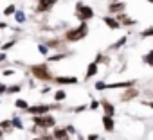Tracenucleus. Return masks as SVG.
I'll list each match as a JSON object with an SVG mask.
<instances>
[{"label":"nucleus","mask_w":153,"mask_h":140,"mask_svg":"<svg viewBox=\"0 0 153 140\" xmlns=\"http://www.w3.org/2000/svg\"><path fill=\"white\" fill-rule=\"evenodd\" d=\"M87 34H88V25H87V22H81L79 27L67 31V34L63 38H65V41H79V40L87 38Z\"/></svg>","instance_id":"f257e3e1"},{"label":"nucleus","mask_w":153,"mask_h":140,"mask_svg":"<svg viewBox=\"0 0 153 140\" xmlns=\"http://www.w3.org/2000/svg\"><path fill=\"white\" fill-rule=\"evenodd\" d=\"M76 16L79 18V22H87V20L94 18V9L90 6H85V4L78 2V6H76Z\"/></svg>","instance_id":"f03ea898"},{"label":"nucleus","mask_w":153,"mask_h":140,"mask_svg":"<svg viewBox=\"0 0 153 140\" xmlns=\"http://www.w3.org/2000/svg\"><path fill=\"white\" fill-rule=\"evenodd\" d=\"M31 72L34 74V77H38L40 81H49L52 79L51 72H49V66L47 65H33L31 66Z\"/></svg>","instance_id":"7ed1b4c3"},{"label":"nucleus","mask_w":153,"mask_h":140,"mask_svg":"<svg viewBox=\"0 0 153 140\" xmlns=\"http://www.w3.org/2000/svg\"><path fill=\"white\" fill-rule=\"evenodd\" d=\"M33 122L38 126V127H52L54 126V117L51 115H33Z\"/></svg>","instance_id":"20e7f679"},{"label":"nucleus","mask_w":153,"mask_h":140,"mask_svg":"<svg viewBox=\"0 0 153 140\" xmlns=\"http://www.w3.org/2000/svg\"><path fill=\"white\" fill-rule=\"evenodd\" d=\"M52 108H56V106H51V104H38V106H31V108H27L25 111L27 113H31V115H45L49 110H52Z\"/></svg>","instance_id":"39448f33"},{"label":"nucleus","mask_w":153,"mask_h":140,"mask_svg":"<svg viewBox=\"0 0 153 140\" xmlns=\"http://www.w3.org/2000/svg\"><path fill=\"white\" fill-rule=\"evenodd\" d=\"M56 2H58V0H40L36 11H38V13H47V11L52 9V6H54Z\"/></svg>","instance_id":"423d86ee"},{"label":"nucleus","mask_w":153,"mask_h":140,"mask_svg":"<svg viewBox=\"0 0 153 140\" xmlns=\"http://www.w3.org/2000/svg\"><path fill=\"white\" fill-rule=\"evenodd\" d=\"M124 9H126V4H123V2H117V0H115V2H112V4L108 6V13H110V15L123 13Z\"/></svg>","instance_id":"0eeeda50"},{"label":"nucleus","mask_w":153,"mask_h":140,"mask_svg":"<svg viewBox=\"0 0 153 140\" xmlns=\"http://www.w3.org/2000/svg\"><path fill=\"white\" fill-rule=\"evenodd\" d=\"M58 85H76V83H78V77H67V76H58L56 79H54Z\"/></svg>","instance_id":"6e6552de"},{"label":"nucleus","mask_w":153,"mask_h":140,"mask_svg":"<svg viewBox=\"0 0 153 140\" xmlns=\"http://www.w3.org/2000/svg\"><path fill=\"white\" fill-rule=\"evenodd\" d=\"M103 126H105L106 131H114V127H115V120H114L110 115H105V117H103Z\"/></svg>","instance_id":"1a4fd4ad"},{"label":"nucleus","mask_w":153,"mask_h":140,"mask_svg":"<svg viewBox=\"0 0 153 140\" xmlns=\"http://www.w3.org/2000/svg\"><path fill=\"white\" fill-rule=\"evenodd\" d=\"M115 18L119 20V24L123 22L124 25H133V24H135V20H133V18H128V16L124 15V11H123V13H117V15H115Z\"/></svg>","instance_id":"9d476101"},{"label":"nucleus","mask_w":153,"mask_h":140,"mask_svg":"<svg viewBox=\"0 0 153 140\" xmlns=\"http://www.w3.org/2000/svg\"><path fill=\"white\" fill-rule=\"evenodd\" d=\"M103 22L108 25V29H119V27H121L119 20H117V18H112V16H106V18H103Z\"/></svg>","instance_id":"9b49d317"},{"label":"nucleus","mask_w":153,"mask_h":140,"mask_svg":"<svg viewBox=\"0 0 153 140\" xmlns=\"http://www.w3.org/2000/svg\"><path fill=\"white\" fill-rule=\"evenodd\" d=\"M101 106H103V110H105V113H106V115H110V117H114V115H115V108H114V104H112V102H108V101H101Z\"/></svg>","instance_id":"f8f14e48"},{"label":"nucleus","mask_w":153,"mask_h":140,"mask_svg":"<svg viewBox=\"0 0 153 140\" xmlns=\"http://www.w3.org/2000/svg\"><path fill=\"white\" fill-rule=\"evenodd\" d=\"M135 81H123V83H112V85H106V88H130L133 86Z\"/></svg>","instance_id":"ddd939ff"},{"label":"nucleus","mask_w":153,"mask_h":140,"mask_svg":"<svg viewBox=\"0 0 153 140\" xmlns=\"http://www.w3.org/2000/svg\"><path fill=\"white\" fill-rule=\"evenodd\" d=\"M54 138H58V140H68V131L61 129V127H56L54 129Z\"/></svg>","instance_id":"4468645a"},{"label":"nucleus","mask_w":153,"mask_h":140,"mask_svg":"<svg viewBox=\"0 0 153 140\" xmlns=\"http://www.w3.org/2000/svg\"><path fill=\"white\" fill-rule=\"evenodd\" d=\"M97 66H99V65H97V61H94V63H90V65H88V70H87V74H85V77H87V79H88V77H94V76L97 74Z\"/></svg>","instance_id":"2eb2a0df"},{"label":"nucleus","mask_w":153,"mask_h":140,"mask_svg":"<svg viewBox=\"0 0 153 140\" xmlns=\"http://www.w3.org/2000/svg\"><path fill=\"white\" fill-rule=\"evenodd\" d=\"M137 95H139V92H137V90H133V88H131V90H126V92L123 94V101H128V99H135Z\"/></svg>","instance_id":"dca6fc26"},{"label":"nucleus","mask_w":153,"mask_h":140,"mask_svg":"<svg viewBox=\"0 0 153 140\" xmlns=\"http://www.w3.org/2000/svg\"><path fill=\"white\" fill-rule=\"evenodd\" d=\"M0 127H2L4 131H11L13 129V122L11 120H2V122H0Z\"/></svg>","instance_id":"f3484780"},{"label":"nucleus","mask_w":153,"mask_h":140,"mask_svg":"<svg viewBox=\"0 0 153 140\" xmlns=\"http://www.w3.org/2000/svg\"><path fill=\"white\" fill-rule=\"evenodd\" d=\"M15 18H16V22H18V24H24V22H25V15H24L22 11H18V9L15 11Z\"/></svg>","instance_id":"a211bd4d"},{"label":"nucleus","mask_w":153,"mask_h":140,"mask_svg":"<svg viewBox=\"0 0 153 140\" xmlns=\"http://www.w3.org/2000/svg\"><path fill=\"white\" fill-rule=\"evenodd\" d=\"M144 63L149 65V66H153V50H149V52L144 56Z\"/></svg>","instance_id":"6ab92c4d"},{"label":"nucleus","mask_w":153,"mask_h":140,"mask_svg":"<svg viewBox=\"0 0 153 140\" xmlns=\"http://www.w3.org/2000/svg\"><path fill=\"white\" fill-rule=\"evenodd\" d=\"M65 97H67V94H65L63 90H58V92L54 94V99H56V102H59V101H63Z\"/></svg>","instance_id":"aec40b11"},{"label":"nucleus","mask_w":153,"mask_h":140,"mask_svg":"<svg viewBox=\"0 0 153 140\" xmlns=\"http://www.w3.org/2000/svg\"><path fill=\"white\" fill-rule=\"evenodd\" d=\"M15 106H16V108H20V110H27V108H29V104H27L24 99H18V101L15 102Z\"/></svg>","instance_id":"412c9836"},{"label":"nucleus","mask_w":153,"mask_h":140,"mask_svg":"<svg viewBox=\"0 0 153 140\" xmlns=\"http://www.w3.org/2000/svg\"><path fill=\"white\" fill-rule=\"evenodd\" d=\"M15 11H16V7L11 4V6H7V7L4 9V15H6V16H11V15H15Z\"/></svg>","instance_id":"4be33fe9"},{"label":"nucleus","mask_w":153,"mask_h":140,"mask_svg":"<svg viewBox=\"0 0 153 140\" xmlns=\"http://www.w3.org/2000/svg\"><path fill=\"white\" fill-rule=\"evenodd\" d=\"M11 122H13V127H16V129H24V124H22V120H20L18 117H15Z\"/></svg>","instance_id":"5701e85b"},{"label":"nucleus","mask_w":153,"mask_h":140,"mask_svg":"<svg viewBox=\"0 0 153 140\" xmlns=\"http://www.w3.org/2000/svg\"><path fill=\"white\" fill-rule=\"evenodd\" d=\"M140 36H142V38H149V36H153V27H149V29L142 31V32H140Z\"/></svg>","instance_id":"b1692460"},{"label":"nucleus","mask_w":153,"mask_h":140,"mask_svg":"<svg viewBox=\"0 0 153 140\" xmlns=\"http://www.w3.org/2000/svg\"><path fill=\"white\" fill-rule=\"evenodd\" d=\"M47 47H61V41H59V40H51V41L47 43Z\"/></svg>","instance_id":"393cba45"},{"label":"nucleus","mask_w":153,"mask_h":140,"mask_svg":"<svg viewBox=\"0 0 153 140\" xmlns=\"http://www.w3.org/2000/svg\"><path fill=\"white\" fill-rule=\"evenodd\" d=\"M124 43H126V36H123V38H121V40H119V41L114 45V49H119V47H123Z\"/></svg>","instance_id":"a878e982"},{"label":"nucleus","mask_w":153,"mask_h":140,"mask_svg":"<svg viewBox=\"0 0 153 140\" xmlns=\"http://www.w3.org/2000/svg\"><path fill=\"white\" fill-rule=\"evenodd\" d=\"M38 50H40L42 54H47V52H49V47H47V45H40V47H38Z\"/></svg>","instance_id":"bb28decb"},{"label":"nucleus","mask_w":153,"mask_h":140,"mask_svg":"<svg viewBox=\"0 0 153 140\" xmlns=\"http://www.w3.org/2000/svg\"><path fill=\"white\" fill-rule=\"evenodd\" d=\"M15 43H16V40H11L9 43H6V45H4V50H7V49H9V47H13Z\"/></svg>","instance_id":"cd10ccee"},{"label":"nucleus","mask_w":153,"mask_h":140,"mask_svg":"<svg viewBox=\"0 0 153 140\" xmlns=\"http://www.w3.org/2000/svg\"><path fill=\"white\" fill-rule=\"evenodd\" d=\"M7 92H9V94H15V92H20V86H11V88H7Z\"/></svg>","instance_id":"c85d7f7f"},{"label":"nucleus","mask_w":153,"mask_h":140,"mask_svg":"<svg viewBox=\"0 0 153 140\" xmlns=\"http://www.w3.org/2000/svg\"><path fill=\"white\" fill-rule=\"evenodd\" d=\"M61 57H65V54H58V56H52V57H51V61H58V59H61Z\"/></svg>","instance_id":"c756f323"},{"label":"nucleus","mask_w":153,"mask_h":140,"mask_svg":"<svg viewBox=\"0 0 153 140\" xmlns=\"http://www.w3.org/2000/svg\"><path fill=\"white\" fill-rule=\"evenodd\" d=\"M96 88H97V90H103V88H106V85L99 81V83H96Z\"/></svg>","instance_id":"7c9ffc66"},{"label":"nucleus","mask_w":153,"mask_h":140,"mask_svg":"<svg viewBox=\"0 0 153 140\" xmlns=\"http://www.w3.org/2000/svg\"><path fill=\"white\" fill-rule=\"evenodd\" d=\"M97 106H99V102H97V101H94V102H92V104H90V110H96V108H97Z\"/></svg>","instance_id":"2f4dec72"},{"label":"nucleus","mask_w":153,"mask_h":140,"mask_svg":"<svg viewBox=\"0 0 153 140\" xmlns=\"http://www.w3.org/2000/svg\"><path fill=\"white\" fill-rule=\"evenodd\" d=\"M65 129H67V131H68V133H76V129H74V127H72V126H67V127H65Z\"/></svg>","instance_id":"473e14b6"},{"label":"nucleus","mask_w":153,"mask_h":140,"mask_svg":"<svg viewBox=\"0 0 153 140\" xmlns=\"http://www.w3.org/2000/svg\"><path fill=\"white\" fill-rule=\"evenodd\" d=\"M83 110H87V106H79L78 110H74V111H76V113H79V111H83Z\"/></svg>","instance_id":"72a5a7b5"},{"label":"nucleus","mask_w":153,"mask_h":140,"mask_svg":"<svg viewBox=\"0 0 153 140\" xmlns=\"http://www.w3.org/2000/svg\"><path fill=\"white\" fill-rule=\"evenodd\" d=\"M7 88H6V85H2V83H0V94H2V92H6Z\"/></svg>","instance_id":"f704fd0d"},{"label":"nucleus","mask_w":153,"mask_h":140,"mask_svg":"<svg viewBox=\"0 0 153 140\" xmlns=\"http://www.w3.org/2000/svg\"><path fill=\"white\" fill-rule=\"evenodd\" d=\"M87 140H97V135H90V136H88Z\"/></svg>","instance_id":"c9c22d12"},{"label":"nucleus","mask_w":153,"mask_h":140,"mask_svg":"<svg viewBox=\"0 0 153 140\" xmlns=\"http://www.w3.org/2000/svg\"><path fill=\"white\" fill-rule=\"evenodd\" d=\"M43 140H58V138H54V136H43Z\"/></svg>","instance_id":"e433bc0d"},{"label":"nucleus","mask_w":153,"mask_h":140,"mask_svg":"<svg viewBox=\"0 0 153 140\" xmlns=\"http://www.w3.org/2000/svg\"><path fill=\"white\" fill-rule=\"evenodd\" d=\"M6 27H7V25H6L4 22H0V29H6Z\"/></svg>","instance_id":"4c0bfd02"},{"label":"nucleus","mask_w":153,"mask_h":140,"mask_svg":"<svg viewBox=\"0 0 153 140\" xmlns=\"http://www.w3.org/2000/svg\"><path fill=\"white\" fill-rule=\"evenodd\" d=\"M2 133H4V129H2V127H0V138H2Z\"/></svg>","instance_id":"58836bf2"},{"label":"nucleus","mask_w":153,"mask_h":140,"mask_svg":"<svg viewBox=\"0 0 153 140\" xmlns=\"http://www.w3.org/2000/svg\"><path fill=\"white\" fill-rule=\"evenodd\" d=\"M33 140H43V138H33Z\"/></svg>","instance_id":"ea45409f"},{"label":"nucleus","mask_w":153,"mask_h":140,"mask_svg":"<svg viewBox=\"0 0 153 140\" xmlns=\"http://www.w3.org/2000/svg\"><path fill=\"white\" fill-rule=\"evenodd\" d=\"M148 2H151V4H153V0H148Z\"/></svg>","instance_id":"a19ab883"},{"label":"nucleus","mask_w":153,"mask_h":140,"mask_svg":"<svg viewBox=\"0 0 153 140\" xmlns=\"http://www.w3.org/2000/svg\"><path fill=\"white\" fill-rule=\"evenodd\" d=\"M68 140H70V138H68Z\"/></svg>","instance_id":"79ce46f5"}]
</instances>
